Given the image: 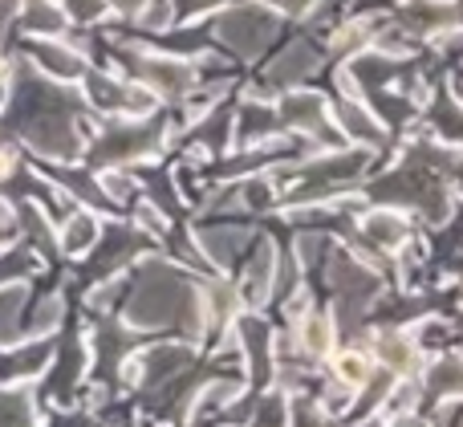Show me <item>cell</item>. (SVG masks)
Segmentation results:
<instances>
[{
  "instance_id": "1",
  "label": "cell",
  "mask_w": 463,
  "mask_h": 427,
  "mask_svg": "<svg viewBox=\"0 0 463 427\" xmlns=\"http://www.w3.org/2000/svg\"><path fill=\"white\" fill-rule=\"evenodd\" d=\"M216 37L220 45H228L236 57H260L269 49V41L277 37V8L269 5H236V8H224L216 16Z\"/></svg>"
},
{
  "instance_id": "23",
  "label": "cell",
  "mask_w": 463,
  "mask_h": 427,
  "mask_svg": "<svg viewBox=\"0 0 463 427\" xmlns=\"http://www.w3.org/2000/svg\"><path fill=\"white\" fill-rule=\"evenodd\" d=\"M33 420H37V403H33L29 383L0 387V423H33Z\"/></svg>"
},
{
  "instance_id": "16",
  "label": "cell",
  "mask_w": 463,
  "mask_h": 427,
  "mask_svg": "<svg viewBox=\"0 0 463 427\" xmlns=\"http://www.w3.org/2000/svg\"><path fill=\"white\" fill-rule=\"evenodd\" d=\"M49 363H53V342L29 338V342H16V350L0 363V375L13 383H24V379H37L41 371H49Z\"/></svg>"
},
{
  "instance_id": "41",
  "label": "cell",
  "mask_w": 463,
  "mask_h": 427,
  "mask_svg": "<svg viewBox=\"0 0 463 427\" xmlns=\"http://www.w3.org/2000/svg\"><path fill=\"white\" fill-rule=\"evenodd\" d=\"M16 171V159H13V151H8V147H0V184H5L8 176H13Z\"/></svg>"
},
{
  "instance_id": "6",
  "label": "cell",
  "mask_w": 463,
  "mask_h": 427,
  "mask_svg": "<svg viewBox=\"0 0 463 427\" xmlns=\"http://www.w3.org/2000/svg\"><path fill=\"white\" fill-rule=\"evenodd\" d=\"M24 57H29L33 70L53 81H81V73H86V57L73 45H65L61 37H29Z\"/></svg>"
},
{
  "instance_id": "31",
  "label": "cell",
  "mask_w": 463,
  "mask_h": 427,
  "mask_svg": "<svg viewBox=\"0 0 463 427\" xmlns=\"http://www.w3.org/2000/svg\"><path fill=\"white\" fill-rule=\"evenodd\" d=\"M98 187H102V195L114 200V204H122V200L135 195V179H130L127 171H102V176H98Z\"/></svg>"
},
{
  "instance_id": "34",
  "label": "cell",
  "mask_w": 463,
  "mask_h": 427,
  "mask_svg": "<svg viewBox=\"0 0 463 427\" xmlns=\"http://www.w3.org/2000/svg\"><path fill=\"white\" fill-rule=\"evenodd\" d=\"M29 269H33L29 252H5V257H0V281H21Z\"/></svg>"
},
{
  "instance_id": "25",
  "label": "cell",
  "mask_w": 463,
  "mask_h": 427,
  "mask_svg": "<svg viewBox=\"0 0 463 427\" xmlns=\"http://www.w3.org/2000/svg\"><path fill=\"white\" fill-rule=\"evenodd\" d=\"M24 309H29V306H24ZM61 318H65V298H61V293H45V298L29 309L24 334H29V338H45V334H53L57 326H61Z\"/></svg>"
},
{
  "instance_id": "21",
  "label": "cell",
  "mask_w": 463,
  "mask_h": 427,
  "mask_svg": "<svg viewBox=\"0 0 463 427\" xmlns=\"http://www.w3.org/2000/svg\"><path fill=\"white\" fill-rule=\"evenodd\" d=\"M240 395H244V379H212L208 387H203L200 395L192 399V407H187V420H192V423L208 420V415L224 412L228 403H236Z\"/></svg>"
},
{
  "instance_id": "22",
  "label": "cell",
  "mask_w": 463,
  "mask_h": 427,
  "mask_svg": "<svg viewBox=\"0 0 463 427\" xmlns=\"http://www.w3.org/2000/svg\"><path fill=\"white\" fill-rule=\"evenodd\" d=\"M374 375V363H370L366 350H337L334 355V383L345 391H362Z\"/></svg>"
},
{
  "instance_id": "20",
  "label": "cell",
  "mask_w": 463,
  "mask_h": 427,
  "mask_svg": "<svg viewBox=\"0 0 463 427\" xmlns=\"http://www.w3.org/2000/svg\"><path fill=\"white\" fill-rule=\"evenodd\" d=\"M24 306H29V285L0 281V346H13V342L21 338Z\"/></svg>"
},
{
  "instance_id": "39",
  "label": "cell",
  "mask_w": 463,
  "mask_h": 427,
  "mask_svg": "<svg viewBox=\"0 0 463 427\" xmlns=\"http://www.w3.org/2000/svg\"><path fill=\"white\" fill-rule=\"evenodd\" d=\"M277 13H288V16H301V13H309V5L313 0H269Z\"/></svg>"
},
{
  "instance_id": "29",
  "label": "cell",
  "mask_w": 463,
  "mask_h": 427,
  "mask_svg": "<svg viewBox=\"0 0 463 427\" xmlns=\"http://www.w3.org/2000/svg\"><path fill=\"white\" fill-rule=\"evenodd\" d=\"M135 16L143 29L163 33V29H171V21H175V5H171V0H143V8H138Z\"/></svg>"
},
{
  "instance_id": "17",
  "label": "cell",
  "mask_w": 463,
  "mask_h": 427,
  "mask_svg": "<svg viewBox=\"0 0 463 427\" xmlns=\"http://www.w3.org/2000/svg\"><path fill=\"white\" fill-rule=\"evenodd\" d=\"M345 73L354 78V86H358V94H374V90H383L386 81L399 73V62H394L391 53H383V49H374V53H354L350 65H345Z\"/></svg>"
},
{
  "instance_id": "9",
  "label": "cell",
  "mask_w": 463,
  "mask_h": 427,
  "mask_svg": "<svg viewBox=\"0 0 463 427\" xmlns=\"http://www.w3.org/2000/svg\"><path fill=\"white\" fill-rule=\"evenodd\" d=\"M277 119L288 122L293 130H305V135H326L329 106H326V98L313 94V90H288L277 102Z\"/></svg>"
},
{
  "instance_id": "37",
  "label": "cell",
  "mask_w": 463,
  "mask_h": 427,
  "mask_svg": "<svg viewBox=\"0 0 463 427\" xmlns=\"http://www.w3.org/2000/svg\"><path fill=\"white\" fill-rule=\"evenodd\" d=\"M118 289H122V281L106 273V281L98 285V289H90V309H110L114 301H118Z\"/></svg>"
},
{
  "instance_id": "18",
  "label": "cell",
  "mask_w": 463,
  "mask_h": 427,
  "mask_svg": "<svg viewBox=\"0 0 463 427\" xmlns=\"http://www.w3.org/2000/svg\"><path fill=\"white\" fill-rule=\"evenodd\" d=\"M98 236H102V220L94 212H70L61 232H57V249L65 257H86V252L98 249Z\"/></svg>"
},
{
  "instance_id": "14",
  "label": "cell",
  "mask_w": 463,
  "mask_h": 427,
  "mask_svg": "<svg viewBox=\"0 0 463 427\" xmlns=\"http://www.w3.org/2000/svg\"><path fill=\"white\" fill-rule=\"evenodd\" d=\"M248 241H252V232H248V228H232V224L195 228V244H200V252L212 261V265H220V269L236 265L240 252L248 249Z\"/></svg>"
},
{
  "instance_id": "7",
  "label": "cell",
  "mask_w": 463,
  "mask_h": 427,
  "mask_svg": "<svg viewBox=\"0 0 463 427\" xmlns=\"http://www.w3.org/2000/svg\"><path fill=\"white\" fill-rule=\"evenodd\" d=\"M326 277L329 285L337 289V298H350V301H374L378 293V273L370 265H362V261H354L350 252H334V257L326 261Z\"/></svg>"
},
{
  "instance_id": "32",
  "label": "cell",
  "mask_w": 463,
  "mask_h": 427,
  "mask_svg": "<svg viewBox=\"0 0 463 427\" xmlns=\"http://www.w3.org/2000/svg\"><path fill=\"white\" fill-rule=\"evenodd\" d=\"M252 420H256V423H285V420H288V399H285V391H272V395H264Z\"/></svg>"
},
{
  "instance_id": "2",
  "label": "cell",
  "mask_w": 463,
  "mask_h": 427,
  "mask_svg": "<svg viewBox=\"0 0 463 427\" xmlns=\"http://www.w3.org/2000/svg\"><path fill=\"white\" fill-rule=\"evenodd\" d=\"M16 130L29 143V151H37L41 159H53V163L81 159V135L73 127V110H41L33 119H24Z\"/></svg>"
},
{
  "instance_id": "13",
  "label": "cell",
  "mask_w": 463,
  "mask_h": 427,
  "mask_svg": "<svg viewBox=\"0 0 463 427\" xmlns=\"http://www.w3.org/2000/svg\"><path fill=\"white\" fill-rule=\"evenodd\" d=\"M374 363L383 371H391L394 379H407L419 371V346L411 338V330H386L374 338Z\"/></svg>"
},
{
  "instance_id": "15",
  "label": "cell",
  "mask_w": 463,
  "mask_h": 427,
  "mask_svg": "<svg viewBox=\"0 0 463 427\" xmlns=\"http://www.w3.org/2000/svg\"><path fill=\"white\" fill-rule=\"evenodd\" d=\"M362 241L374 252H394L402 244H411V224L391 208H374L362 216Z\"/></svg>"
},
{
  "instance_id": "24",
  "label": "cell",
  "mask_w": 463,
  "mask_h": 427,
  "mask_svg": "<svg viewBox=\"0 0 463 427\" xmlns=\"http://www.w3.org/2000/svg\"><path fill=\"white\" fill-rule=\"evenodd\" d=\"M423 387L431 391V395H439V399H456L463 395V358H439V363L431 366V371L423 375Z\"/></svg>"
},
{
  "instance_id": "11",
  "label": "cell",
  "mask_w": 463,
  "mask_h": 427,
  "mask_svg": "<svg viewBox=\"0 0 463 427\" xmlns=\"http://www.w3.org/2000/svg\"><path fill=\"white\" fill-rule=\"evenodd\" d=\"M317 70H321V49L309 45V41H293V45L269 65V81L288 90V86H301V81L313 78Z\"/></svg>"
},
{
  "instance_id": "4",
  "label": "cell",
  "mask_w": 463,
  "mask_h": 427,
  "mask_svg": "<svg viewBox=\"0 0 463 427\" xmlns=\"http://www.w3.org/2000/svg\"><path fill=\"white\" fill-rule=\"evenodd\" d=\"M130 65H135V81H143L155 98H184L195 90V70L187 62H179V57L135 53Z\"/></svg>"
},
{
  "instance_id": "10",
  "label": "cell",
  "mask_w": 463,
  "mask_h": 427,
  "mask_svg": "<svg viewBox=\"0 0 463 427\" xmlns=\"http://www.w3.org/2000/svg\"><path fill=\"white\" fill-rule=\"evenodd\" d=\"M272 277H277V249L272 244H260L252 252V261L244 265V277H240V301L248 309H260L264 301L272 298Z\"/></svg>"
},
{
  "instance_id": "8",
  "label": "cell",
  "mask_w": 463,
  "mask_h": 427,
  "mask_svg": "<svg viewBox=\"0 0 463 427\" xmlns=\"http://www.w3.org/2000/svg\"><path fill=\"white\" fill-rule=\"evenodd\" d=\"M334 127L342 130V138L345 143H358V147H370L374 151L378 143H386V130H383V122L374 119V110H366V106L358 102V98H350V94H342L337 98V106L334 110Z\"/></svg>"
},
{
  "instance_id": "30",
  "label": "cell",
  "mask_w": 463,
  "mask_h": 427,
  "mask_svg": "<svg viewBox=\"0 0 463 427\" xmlns=\"http://www.w3.org/2000/svg\"><path fill=\"white\" fill-rule=\"evenodd\" d=\"M411 338H415V346L419 350H439V346H448V338H451V326L448 322H439V318H423V322L411 330Z\"/></svg>"
},
{
  "instance_id": "12",
  "label": "cell",
  "mask_w": 463,
  "mask_h": 427,
  "mask_svg": "<svg viewBox=\"0 0 463 427\" xmlns=\"http://www.w3.org/2000/svg\"><path fill=\"white\" fill-rule=\"evenodd\" d=\"M297 350H301L305 358H326V355H334V338H337V330H334V318L329 314H321V309H313V306H305V309H297Z\"/></svg>"
},
{
  "instance_id": "33",
  "label": "cell",
  "mask_w": 463,
  "mask_h": 427,
  "mask_svg": "<svg viewBox=\"0 0 463 427\" xmlns=\"http://www.w3.org/2000/svg\"><path fill=\"white\" fill-rule=\"evenodd\" d=\"M65 16H73V21H81V24H90V21H98L102 13H110V5L106 0H65Z\"/></svg>"
},
{
  "instance_id": "27",
  "label": "cell",
  "mask_w": 463,
  "mask_h": 427,
  "mask_svg": "<svg viewBox=\"0 0 463 427\" xmlns=\"http://www.w3.org/2000/svg\"><path fill=\"white\" fill-rule=\"evenodd\" d=\"M419 383H402V379H394L391 383V391H386V399H383V420H407L411 412H415V403H419Z\"/></svg>"
},
{
  "instance_id": "36",
  "label": "cell",
  "mask_w": 463,
  "mask_h": 427,
  "mask_svg": "<svg viewBox=\"0 0 463 427\" xmlns=\"http://www.w3.org/2000/svg\"><path fill=\"white\" fill-rule=\"evenodd\" d=\"M138 232L151 236V241H159V236L167 232V220L155 212V204H138Z\"/></svg>"
},
{
  "instance_id": "35",
  "label": "cell",
  "mask_w": 463,
  "mask_h": 427,
  "mask_svg": "<svg viewBox=\"0 0 463 427\" xmlns=\"http://www.w3.org/2000/svg\"><path fill=\"white\" fill-rule=\"evenodd\" d=\"M321 252H326V236H321V232L297 236V261H301V265H317Z\"/></svg>"
},
{
  "instance_id": "38",
  "label": "cell",
  "mask_w": 463,
  "mask_h": 427,
  "mask_svg": "<svg viewBox=\"0 0 463 427\" xmlns=\"http://www.w3.org/2000/svg\"><path fill=\"white\" fill-rule=\"evenodd\" d=\"M16 13H21V0H0V45H5L8 29H13Z\"/></svg>"
},
{
  "instance_id": "19",
  "label": "cell",
  "mask_w": 463,
  "mask_h": 427,
  "mask_svg": "<svg viewBox=\"0 0 463 427\" xmlns=\"http://www.w3.org/2000/svg\"><path fill=\"white\" fill-rule=\"evenodd\" d=\"M21 24L29 37H61L70 29V16H65L61 5L53 0H21Z\"/></svg>"
},
{
  "instance_id": "40",
  "label": "cell",
  "mask_w": 463,
  "mask_h": 427,
  "mask_svg": "<svg viewBox=\"0 0 463 427\" xmlns=\"http://www.w3.org/2000/svg\"><path fill=\"white\" fill-rule=\"evenodd\" d=\"M106 5H110L114 13H122V16H135L138 8H143V0H106Z\"/></svg>"
},
{
  "instance_id": "26",
  "label": "cell",
  "mask_w": 463,
  "mask_h": 427,
  "mask_svg": "<svg viewBox=\"0 0 463 427\" xmlns=\"http://www.w3.org/2000/svg\"><path fill=\"white\" fill-rule=\"evenodd\" d=\"M362 45H374V21H366V16L345 21L342 29L334 33V53L337 57H354Z\"/></svg>"
},
{
  "instance_id": "5",
  "label": "cell",
  "mask_w": 463,
  "mask_h": 427,
  "mask_svg": "<svg viewBox=\"0 0 463 427\" xmlns=\"http://www.w3.org/2000/svg\"><path fill=\"white\" fill-rule=\"evenodd\" d=\"M195 363L192 346H179V342H163V346H151L146 355L130 358L127 366H122V379L127 383H143V387H163V383L179 379V375H187Z\"/></svg>"
},
{
  "instance_id": "3",
  "label": "cell",
  "mask_w": 463,
  "mask_h": 427,
  "mask_svg": "<svg viewBox=\"0 0 463 427\" xmlns=\"http://www.w3.org/2000/svg\"><path fill=\"white\" fill-rule=\"evenodd\" d=\"M163 138V122L159 119H135V122H114L110 130H102L94 143V163H106V167H122V163H138L159 147Z\"/></svg>"
},
{
  "instance_id": "28",
  "label": "cell",
  "mask_w": 463,
  "mask_h": 427,
  "mask_svg": "<svg viewBox=\"0 0 463 427\" xmlns=\"http://www.w3.org/2000/svg\"><path fill=\"white\" fill-rule=\"evenodd\" d=\"M277 127V110H269V106H256L248 102L244 114H240V143H256L260 135H269V130Z\"/></svg>"
}]
</instances>
